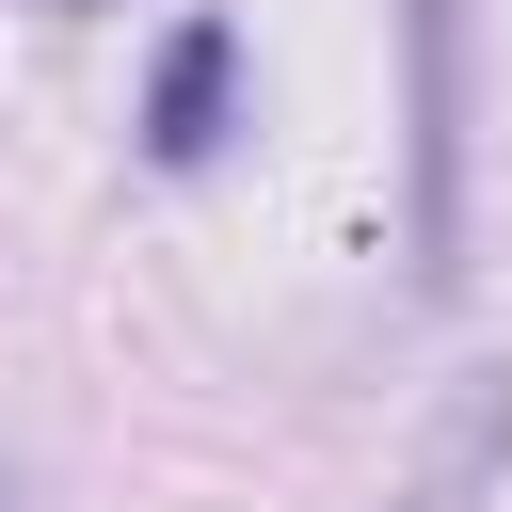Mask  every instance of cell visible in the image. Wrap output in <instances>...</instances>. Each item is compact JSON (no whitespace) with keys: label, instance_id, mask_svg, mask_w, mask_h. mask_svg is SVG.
<instances>
[{"label":"cell","instance_id":"2","mask_svg":"<svg viewBox=\"0 0 512 512\" xmlns=\"http://www.w3.org/2000/svg\"><path fill=\"white\" fill-rule=\"evenodd\" d=\"M496 448H512V368H464V400H448V432H432V480H416L400 512H464V496L496 480Z\"/></svg>","mask_w":512,"mask_h":512},{"label":"cell","instance_id":"1","mask_svg":"<svg viewBox=\"0 0 512 512\" xmlns=\"http://www.w3.org/2000/svg\"><path fill=\"white\" fill-rule=\"evenodd\" d=\"M224 96H240V32H224V16H192V32L160 48V80H144V160H176V176H192V160L224 144Z\"/></svg>","mask_w":512,"mask_h":512}]
</instances>
